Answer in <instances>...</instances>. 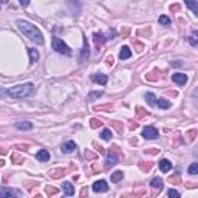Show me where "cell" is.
I'll use <instances>...</instances> for the list:
<instances>
[{"mask_svg": "<svg viewBox=\"0 0 198 198\" xmlns=\"http://www.w3.org/2000/svg\"><path fill=\"white\" fill-rule=\"evenodd\" d=\"M16 23H17V28H19L30 40H33V42H36V43H39V45L43 43V34L40 33V30L36 27V25H33V23H30V22H27V20H22V19L17 20Z\"/></svg>", "mask_w": 198, "mask_h": 198, "instance_id": "obj_1", "label": "cell"}, {"mask_svg": "<svg viewBox=\"0 0 198 198\" xmlns=\"http://www.w3.org/2000/svg\"><path fill=\"white\" fill-rule=\"evenodd\" d=\"M33 90H34V85L30 84V82H27V84H19L16 87L8 88L6 90V94L11 96V98H14V99H23V98L30 96L33 93Z\"/></svg>", "mask_w": 198, "mask_h": 198, "instance_id": "obj_2", "label": "cell"}, {"mask_svg": "<svg viewBox=\"0 0 198 198\" xmlns=\"http://www.w3.org/2000/svg\"><path fill=\"white\" fill-rule=\"evenodd\" d=\"M51 45H53V50H56L57 53L71 56V50H70V46H68L62 39H59V37H53V43H51Z\"/></svg>", "mask_w": 198, "mask_h": 198, "instance_id": "obj_3", "label": "cell"}, {"mask_svg": "<svg viewBox=\"0 0 198 198\" xmlns=\"http://www.w3.org/2000/svg\"><path fill=\"white\" fill-rule=\"evenodd\" d=\"M142 136L146 139H157L158 138V130L152 125H147V127L142 128Z\"/></svg>", "mask_w": 198, "mask_h": 198, "instance_id": "obj_4", "label": "cell"}, {"mask_svg": "<svg viewBox=\"0 0 198 198\" xmlns=\"http://www.w3.org/2000/svg\"><path fill=\"white\" fill-rule=\"evenodd\" d=\"M88 56H90V50H88V42L87 39H84V46H82V51H80V64H84L85 60H88Z\"/></svg>", "mask_w": 198, "mask_h": 198, "instance_id": "obj_5", "label": "cell"}, {"mask_svg": "<svg viewBox=\"0 0 198 198\" xmlns=\"http://www.w3.org/2000/svg\"><path fill=\"white\" fill-rule=\"evenodd\" d=\"M76 149H78V146H76L75 141H67V142L62 144V152L64 153H73Z\"/></svg>", "mask_w": 198, "mask_h": 198, "instance_id": "obj_6", "label": "cell"}, {"mask_svg": "<svg viewBox=\"0 0 198 198\" xmlns=\"http://www.w3.org/2000/svg\"><path fill=\"white\" fill-rule=\"evenodd\" d=\"M93 191L94 192H107L109 191V186H107V181L104 180H99L93 184Z\"/></svg>", "mask_w": 198, "mask_h": 198, "instance_id": "obj_7", "label": "cell"}, {"mask_svg": "<svg viewBox=\"0 0 198 198\" xmlns=\"http://www.w3.org/2000/svg\"><path fill=\"white\" fill-rule=\"evenodd\" d=\"M172 80H173L175 84L184 85V84L187 82V76H186L184 73H175V75H172Z\"/></svg>", "mask_w": 198, "mask_h": 198, "instance_id": "obj_8", "label": "cell"}, {"mask_svg": "<svg viewBox=\"0 0 198 198\" xmlns=\"http://www.w3.org/2000/svg\"><path fill=\"white\" fill-rule=\"evenodd\" d=\"M36 159L40 161V162H46V161H50V152L45 150V149H40L39 152H37V155H36Z\"/></svg>", "mask_w": 198, "mask_h": 198, "instance_id": "obj_9", "label": "cell"}, {"mask_svg": "<svg viewBox=\"0 0 198 198\" xmlns=\"http://www.w3.org/2000/svg\"><path fill=\"white\" fill-rule=\"evenodd\" d=\"M20 192L19 191H12V189H0V198L2 197H19Z\"/></svg>", "mask_w": 198, "mask_h": 198, "instance_id": "obj_10", "label": "cell"}, {"mask_svg": "<svg viewBox=\"0 0 198 198\" xmlns=\"http://www.w3.org/2000/svg\"><path fill=\"white\" fill-rule=\"evenodd\" d=\"M91 80H93V82H98V84H101V85H105V84L109 82V78H107L105 75H91Z\"/></svg>", "mask_w": 198, "mask_h": 198, "instance_id": "obj_11", "label": "cell"}, {"mask_svg": "<svg viewBox=\"0 0 198 198\" xmlns=\"http://www.w3.org/2000/svg\"><path fill=\"white\" fill-rule=\"evenodd\" d=\"M130 56H132L130 48H128V46H122L121 51H119V59H121V60H125V59H130Z\"/></svg>", "mask_w": 198, "mask_h": 198, "instance_id": "obj_12", "label": "cell"}, {"mask_svg": "<svg viewBox=\"0 0 198 198\" xmlns=\"http://www.w3.org/2000/svg\"><path fill=\"white\" fill-rule=\"evenodd\" d=\"M170 169H172V162H170L169 159H161V161H159V170H161V172L166 173V172H169Z\"/></svg>", "mask_w": 198, "mask_h": 198, "instance_id": "obj_13", "label": "cell"}, {"mask_svg": "<svg viewBox=\"0 0 198 198\" xmlns=\"http://www.w3.org/2000/svg\"><path fill=\"white\" fill-rule=\"evenodd\" d=\"M16 128H19V130H31L33 124L30 121H20V122L16 124Z\"/></svg>", "mask_w": 198, "mask_h": 198, "instance_id": "obj_14", "label": "cell"}, {"mask_svg": "<svg viewBox=\"0 0 198 198\" xmlns=\"http://www.w3.org/2000/svg\"><path fill=\"white\" fill-rule=\"evenodd\" d=\"M62 189H64V192H65V195H75V186L71 184V183H64L62 184Z\"/></svg>", "mask_w": 198, "mask_h": 198, "instance_id": "obj_15", "label": "cell"}, {"mask_svg": "<svg viewBox=\"0 0 198 198\" xmlns=\"http://www.w3.org/2000/svg\"><path fill=\"white\" fill-rule=\"evenodd\" d=\"M184 3H186V6H187V8H191V9H192V12H194V14H198V2H197V0H184Z\"/></svg>", "mask_w": 198, "mask_h": 198, "instance_id": "obj_16", "label": "cell"}, {"mask_svg": "<svg viewBox=\"0 0 198 198\" xmlns=\"http://www.w3.org/2000/svg\"><path fill=\"white\" fill-rule=\"evenodd\" d=\"M65 169H54V170H51L50 172V176L51 178H54V180H57V178H60V176H64L65 175Z\"/></svg>", "mask_w": 198, "mask_h": 198, "instance_id": "obj_17", "label": "cell"}, {"mask_svg": "<svg viewBox=\"0 0 198 198\" xmlns=\"http://www.w3.org/2000/svg\"><path fill=\"white\" fill-rule=\"evenodd\" d=\"M116 162H118V159H116V157H115L113 153H109V155H107V161H105V167H107V169L113 167Z\"/></svg>", "mask_w": 198, "mask_h": 198, "instance_id": "obj_18", "label": "cell"}, {"mask_svg": "<svg viewBox=\"0 0 198 198\" xmlns=\"http://www.w3.org/2000/svg\"><path fill=\"white\" fill-rule=\"evenodd\" d=\"M28 54H30V62H31V64H34V62L39 60V53H37V50L30 48V50H28Z\"/></svg>", "mask_w": 198, "mask_h": 198, "instance_id": "obj_19", "label": "cell"}, {"mask_svg": "<svg viewBox=\"0 0 198 198\" xmlns=\"http://www.w3.org/2000/svg\"><path fill=\"white\" fill-rule=\"evenodd\" d=\"M122 178H124V173L121 170H116V172L112 173V183H119Z\"/></svg>", "mask_w": 198, "mask_h": 198, "instance_id": "obj_20", "label": "cell"}, {"mask_svg": "<svg viewBox=\"0 0 198 198\" xmlns=\"http://www.w3.org/2000/svg\"><path fill=\"white\" fill-rule=\"evenodd\" d=\"M150 186H152L153 189H157V191L162 189V180H161V178H153V180L150 181Z\"/></svg>", "mask_w": 198, "mask_h": 198, "instance_id": "obj_21", "label": "cell"}, {"mask_svg": "<svg viewBox=\"0 0 198 198\" xmlns=\"http://www.w3.org/2000/svg\"><path fill=\"white\" fill-rule=\"evenodd\" d=\"M157 105L161 107V109H170V107H172V104H170L169 101H166L164 98H159L158 101H157Z\"/></svg>", "mask_w": 198, "mask_h": 198, "instance_id": "obj_22", "label": "cell"}, {"mask_svg": "<svg viewBox=\"0 0 198 198\" xmlns=\"http://www.w3.org/2000/svg\"><path fill=\"white\" fill-rule=\"evenodd\" d=\"M102 96V91H91L88 96H87V99L90 101V102H93V101H96L98 98H101Z\"/></svg>", "mask_w": 198, "mask_h": 198, "instance_id": "obj_23", "label": "cell"}, {"mask_svg": "<svg viewBox=\"0 0 198 198\" xmlns=\"http://www.w3.org/2000/svg\"><path fill=\"white\" fill-rule=\"evenodd\" d=\"M158 22H159V25H162V27H169L170 25V19L167 16H159Z\"/></svg>", "mask_w": 198, "mask_h": 198, "instance_id": "obj_24", "label": "cell"}, {"mask_svg": "<svg viewBox=\"0 0 198 198\" xmlns=\"http://www.w3.org/2000/svg\"><path fill=\"white\" fill-rule=\"evenodd\" d=\"M146 101L150 105H157V98L153 96V93H146Z\"/></svg>", "mask_w": 198, "mask_h": 198, "instance_id": "obj_25", "label": "cell"}, {"mask_svg": "<svg viewBox=\"0 0 198 198\" xmlns=\"http://www.w3.org/2000/svg\"><path fill=\"white\" fill-rule=\"evenodd\" d=\"M101 138L105 139V141H109V139L112 138V130H110V128H104L102 133H101Z\"/></svg>", "mask_w": 198, "mask_h": 198, "instance_id": "obj_26", "label": "cell"}, {"mask_svg": "<svg viewBox=\"0 0 198 198\" xmlns=\"http://www.w3.org/2000/svg\"><path fill=\"white\" fill-rule=\"evenodd\" d=\"M11 159H12L14 164H22V162L25 161L23 157H20V155H17V153H12V155H11Z\"/></svg>", "mask_w": 198, "mask_h": 198, "instance_id": "obj_27", "label": "cell"}, {"mask_svg": "<svg viewBox=\"0 0 198 198\" xmlns=\"http://www.w3.org/2000/svg\"><path fill=\"white\" fill-rule=\"evenodd\" d=\"M93 39H94V42H96V45H101L102 42H104V34H101V33H96L94 36H93Z\"/></svg>", "mask_w": 198, "mask_h": 198, "instance_id": "obj_28", "label": "cell"}, {"mask_svg": "<svg viewBox=\"0 0 198 198\" xmlns=\"http://www.w3.org/2000/svg\"><path fill=\"white\" fill-rule=\"evenodd\" d=\"M189 173H191V175H197L198 173V164L197 162L191 164V167H189Z\"/></svg>", "mask_w": 198, "mask_h": 198, "instance_id": "obj_29", "label": "cell"}, {"mask_svg": "<svg viewBox=\"0 0 198 198\" xmlns=\"http://www.w3.org/2000/svg\"><path fill=\"white\" fill-rule=\"evenodd\" d=\"M189 43H191L192 46H195V45L198 43V39H197V31H194V34H192V36L189 37Z\"/></svg>", "mask_w": 198, "mask_h": 198, "instance_id": "obj_30", "label": "cell"}, {"mask_svg": "<svg viewBox=\"0 0 198 198\" xmlns=\"http://www.w3.org/2000/svg\"><path fill=\"white\" fill-rule=\"evenodd\" d=\"M167 195H169L170 198H178V197H180V192H178V191H175V189H170V191L167 192Z\"/></svg>", "mask_w": 198, "mask_h": 198, "instance_id": "obj_31", "label": "cell"}, {"mask_svg": "<svg viewBox=\"0 0 198 198\" xmlns=\"http://www.w3.org/2000/svg\"><path fill=\"white\" fill-rule=\"evenodd\" d=\"M90 124H91V127H93V128H98L99 125H102V122H101L99 119H94V118L90 121Z\"/></svg>", "mask_w": 198, "mask_h": 198, "instance_id": "obj_32", "label": "cell"}, {"mask_svg": "<svg viewBox=\"0 0 198 198\" xmlns=\"http://www.w3.org/2000/svg\"><path fill=\"white\" fill-rule=\"evenodd\" d=\"M169 181H170L172 184H178V183H180V173H176L175 176H170Z\"/></svg>", "mask_w": 198, "mask_h": 198, "instance_id": "obj_33", "label": "cell"}, {"mask_svg": "<svg viewBox=\"0 0 198 198\" xmlns=\"http://www.w3.org/2000/svg\"><path fill=\"white\" fill-rule=\"evenodd\" d=\"M59 191L56 189V187H51V186H46V194L48 195H54V194H57Z\"/></svg>", "mask_w": 198, "mask_h": 198, "instance_id": "obj_34", "label": "cell"}, {"mask_svg": "<svg viewBox=\"0 0 198 198\" xmlns=\"http://www.w3.org/2000/svg\"><path fill=\"white\" fill-rule=\"evenodd\" d=\"M195 135H197V130H191V132H187L186 136H189V141H194L195 139Z\"/></svg>", "mask_w": 198, "mask_h": 198, "instance_id": "obj_35", "label": "cell"}, {"mask_svg": "<svg viewBox=\"0 0 198 198\" xmlns=\"http://www.w3.org/2000/svg\"><path fill=\"white\" fill-rule=\"evenodd\" d=\"M19 2H20V5H22V6H25V8L30 5V0H19Z\"/></svg>", "mask_w": 198, "mask_h": 198, "instance_id": "obj_36", "label": "cell"}, {"mask_svg": "<svg viewBox=\"0 0 198 198\" xmlns=\"http://www.w3.org/2000/svg\"><path fill=\"white\" fill-rule=\"evenodd\" d=\"M136 110H138V112H139V116H144V115H147V113H146V112H144V110H142V109H141V107H138V109H136Z\"/></svg>", "mask_w": 198, "mask_h": 198, "instance_id": "obj_37", "label": "cell"}, {"mask_svg": "<svg viewBox=\"0 0 198 198\" xmlns=\"http://www.w3.org/2000/svg\"><path fill=\"white\" fill-rule=\"evenodd\" d=\"M146 153H152V155H155V153H158V150H146Z\"/></svg>", "mask_w": 198, "mask_h": 198, "instance_id": "obj_38", "label": "cell"}, {"mask_svg": "<svg viewBox=\"0 0 198 198\" xmlns=\"http://www.w3.org/2000/svg\"><path fill=\"white\" fill-rule=\"evenodd\" d=\"M172 65H176V67H180V65H181V62H180V60H175V62H172Z\"/></svg>", "mask_w": 198, "mask_h": 198, "instance_id": "obj_39", "label": "cell"}, {"mask_svg": "<svg viewBox=\"0 0 198 198\" xmlns=\"http://www.w3.org/2000/svg\"><path fill=\"white\" fill-rule=\"evenodd\" d=\"M5 94H6V91H3V90H2V87H0V98H3Z\"/></svg>", "mask_w": 198, "mask_h": 198, "instance_id": "obj_40", "label": "cell"}, {"mask_svg": "<svg viewBox=\"0 0 198 198\" xmlns=\"http://www.w3.org/2000/svg\"><path fill=\"white\" fill-rule=\"evenodd\" d=\"M109 65H113V57H109Z\"/></svg>", "mask_w": 198, "mask_h": 198, "instance_id": "obj_41", "label": "cell"}, {"mask_svg": "<svg viewBox=\"0 0 198 198\" xmlns=\"http://www.w3.org/2000/svg\"><path fill=\"white\" fill-rule=\"evenodd\" d=\"M0 153H2V155H5V153H6V150H5V149H2V147H0Z\"/></svg>", "mask_w": 198, "mask_h": 198, "instance_id": "obj_42", "label": "cell"}, {"mask_svg": "<svg viewBox=\"0 0 198 198\" xmlns=\"http://www.w3.org/2000/svg\"><path fill=\"white\" fill-rule=\"evenodd\" d=\"M3 166H5V161H3V159H0V167H3Z\"/></svg>", "mask_w": 198, "mask_h": 198, "instance_id": "obj_43", "label": "cell"}, {"mask_svg": "<svg viewBox=\"0 0 198 198\" xmlns=\"http://www.w3.org/2000/svg\"><path fill=\"white\" fill-rule=\"evenodd\" d=\"M2 2H3V3H6V2H8V0H2Z\"/></svg>", "mask_w": 198, "mask_h": 198, "instance_id": "obj_44", "label": "cell"}]
</instances>
